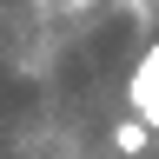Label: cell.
I'll use <instances>...</instances> for the list:
<instances>
[{
  "mask_svg": "<svg viewBox=\"0 0 159 159\" xmlns=\"http://www.w3.org/2000/svg\"><path fill=\"white\" fill-rule=\"evenodd\" d=\"M152 146V133H146V119H119V126H113V152H126V159H139V152H146Z\"/></svg>",
  "mask_w": 159,
  "mask_h": 159,
  "instance_id": "obj_2",
  "label": "cell"
},
{
  "mask_svg": "<svg viewBox=\"0 0 159 159\" xmlns=\"http://www.w3.org/2000/svg\"><path fill=\"white\" fill-rule=\"evenodd\" d=\"M133 113H139V119H146V133H159V93L146 99V106H133Z\"/></svg>",
  "mask_w": 159,
  "mask_h": 159,
  "instance_id": "obj_3",
  "label": "cell"
},
{
  "mask_svg": "<svg viewBox=\"0 0 159 159\" xmlns=\"http://www.w3.org/2000/svg\"><path fill=\"white\" fill-rule=\"evenodd\" d=\"M66 7H93V0H66Z\"/></svg>",
  "mask_w": 159,
  "mask_h": 159,
  "instance_id": "obj_4",
  "label": "cell"
},
{
  "mask_svg": "<svg viewBox=\"0 0 159 159\" xmlns=\"http://www.w3.org/2000/svg\"><path fill=\"white\" fill-rule=\"evenodd\" d=\"M126 7H146V0H126Z\"/></svg>",
  "mask_w": 159,
  "mask_h": 159,
  "instance_id": "obj_5",
  "label": "cell"
},
{
  "mask_svg": "<svg viewBox=\"0 0 159 159\" xmlns=\"http://www.w3.org/2000/svg\"><path fill=\"white\" fill-rule=\"evenodd\" d=\"M152 93H159V40H152L146 53H139V66L126 73V99H133V106H146Z\"/></svg>",
  "mask_w": 159,
  "mask_h": 159,
  "instance_id": "obj_1",
  "label": "cell"
}]
</instances>
